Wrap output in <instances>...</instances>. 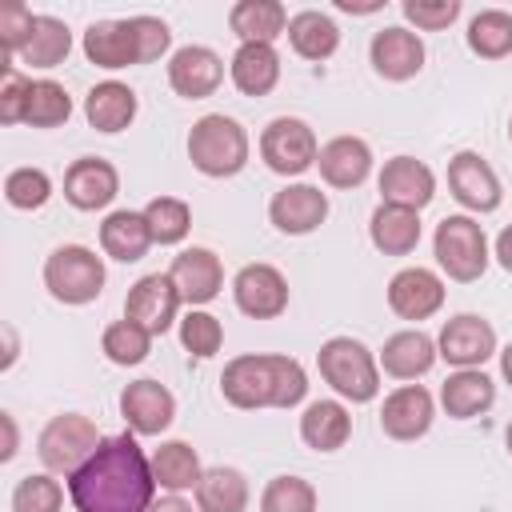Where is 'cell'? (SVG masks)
Returning <instances> with one entry per match:
<instances>
[{"instance_id": "cell-15", "label": "cell", "mask_w": 512, "mask_h": 512, "mask_svg": "<svg viewBox=\"0 0 512 512\" xmlns=\"http://www.w3.org/2000/svg\"><path fill=\"white\" fill-rule=\"evenodd\" d=\"M120 196V172L116 164L100 156H80L64 172V200L76 212H100Z\"/></svg>"}, {"instance_id": "cell-18", "label": "cell", "mask_w": 512, "mask_h": 512, "mask_svg": "<svg viewBox=\"0 0 512 512\" xmlns=\"http://www.w3.org/2000/svg\"><path fill=\"white\" fill-rule=\"evenodd\" d=\"M168 84L184 100H208L224 84V60L204 44H184L168 56Z\"/></svg>"}, {"instance_id": "cell-38", "label": "cell", "mask_w": 512, "mask_h": 512, "mask_svg": "<svg viewBox=\"0 0 512 512\" xmlns=\"http://www.w3.org/2000/svg\"><path fill=\"white\" fill-rule=\"evenodd\" d=\"M72 116V96L64 84L56 80H32V92H28V108H24V124L28 128H60L68 124Z\"/></svg>"}, {"instance_id": "cell-43", "label": "cell", "mask_w": 512, "mask_h": 512, "mask_svg": "<svg viewBox=\"0 0 512 512\" xmlns=\"http://www.w3.org/2000/svg\"><path fill=\"white\" fill-rule=\"evenodd\" d=\"M260 512H316V488L304 476H272L260 492Z\"/></svg>"}, {"instance_id": "cell-20", "label": "cell", "mask_w": 512, "mask_h": 512, "mask_svg": "<svg viewBox=\"0 0 512 512\" xmlns=\"http://www.w3.org/2000/svg\"><path fill=\"white\" fill-rule=\"evenodd\" d=\"M120 416L136 436H160L176 420V396L160 380H132L120 392Z\"/></svg>"}, {"instance_id": "cell-52", "label": "cell", "mask_w": 512, "mask_h": 512, "mask_svg": "<svg viewBox=\"0 0 512 512\" xmlns=\"http://www.w3.org/2000/svg\"><path fill=\"white\" fill-rule=\"evenodd\" d=\"M4 340H8V352H4V368H12V364H16V336H12V328H4Z\"/></svg>"}, {"instance_id": "cell-1", "label": "cell", "mask_w": 512, "mask_h": 512, "mask_svg": "<svg viewBox=\"0 0 512 512\" xmlns=\"http://www.w3.org/2000/svg\"><path fill=\"white\" fill-rule=\"evenodd\" d=\"M68 496L76 512H148L156 500V476L136 432L104 436L92 460L68 476Z\"/></svg>"}, {"instance_id": "cell-34", "label": "cell", "mask_w": 512, "mask_h": 512, "mask_svg": "<svg viewBox=\"0 0 512 512\" xmlns=\"http://www.w3.org/2000/svg\"><path fill=\"white\" fill-rule=\"evenodd\" d=\"M152 476H156V488L180 496V492H196L204 468H200V456L188 440H164L152 452Z\"/></svg>"}, {"instance_id": "cell-27", "label": "cell", "mask_w": 512, "mask_h": 512, "mask_svg": "<svg viewBox=\"0 0 512 512\" xmlns=\"http://www.w3.org/2000/svg\"><path fill=\"white\" fill-rule=\"evenodd\" d=\"M440 404L452 420H472L496 404V384L484 368H456L440 384Z\"/></svg>"}, {"instance_id": "cell-54", "label": "cell", "mask_w": 512, "mask_h": 512, "mask_svg": "<svg viewBox=\"0 0 512 512\" xmlns=\"http://www.w3.org/2000/svg\"><path fill=\"white\" fill-rule=\"evenodd\" d=\"M508 140H512V120H508Z\"/></svg>"}, {"instance_id": "cell-21", "label": "cell", "mask_w": 512, "mask_h": 512, "mask_svg": "<svg viewBox=\"0 0 512 512\" xmlns=\"http://www.w3.org/2000/svg\"><path fill=\"white\" fill-rule=\"evenodd\" d=\"M376 184H380V196H384L380 204H400V208H412V212L428 208L432 196H436V172L416 156L384 160Z\"/></svg>"}, {"instance_id": "cell-47", "label": "cell", "mask_w": 512, "mask_h": 512, "mask_svg": "<svg viewBox=\"0 0 512 512\" xmlns=\"http://www.w3.org/2000/svg\"><path fill=\"white\" fill-rule=\"evenodd\" d=\"M136 28H140V44H144V64L160 60L172 48V28L160 16H136Z\"/></svg>"}, {"instance_id": "cell-14", "label": "cell", "mask_w": 512, "mask_h": 512, "mask_svg": "<svg viewBox=\"0 0 512 512\" xmlns=\"http://www.w3.org/2000/svg\"><path fill=\"white\" fill-rule=\"evenodd\" d=\"M432 420H436V400L424 384H400L380 404V432L400 444L428 436Z\"/></svg>"}, {"instance_id": "cell-30", "label": "cell", "mask_w": 512, "mask_h": 512, "mask_svg": "<svg viewBox=\"0 0 512 512\" xmlns=\"http://www.w3.org/2000/svg\"><path fill=\"white\" fill-rule=\"evenodd\" d=\"M352 436V412L340 400H312L300 416V440L312 452H340Z\"/></svg>"}, {"instance_id": "cell-45", "label": "cell", "mask_w": 512, "mask_h": 512, "mask_svg": "<svg viewBox=\"0 0 512 512\" xmlns=\"http://www.w3.org/2000/svg\"><path fill=\"white\" fill-rule=\"evenodd\" d=\"M28 92H32V76L20 72L16 64H4V76H0V124H24Z\"/></svg>"}, {"instance_id": "cell-24", "label": "cell", "mask_w": 512, "mask_h": 512, "mask_svg": "<svg viewBox=\"0 0 512 512\" xmlns=\"http://www.w3.org/2000/svg\"><path fill=\"white\" fill-rule=\"evenodd\" d=\"M380 368L392 376V380H420L424 372H432V364L440 360L436 352V340L420 328H400L384 340L380 348Z\"/></svg>"}, {"instance_id": "cell-9", "label": "cell", "mask_w": 512, "mask_h": 512, "mask_svg": "<svg viewBox=\"0 0 512 512\" xmlns=\"http://www.w3.org/2000/svg\"><path fill=\"white\" fill-rule=\"evenodd\" d=\"M232 300L252 320H276L288 312V280L276 264H264V260L244 264L232 276Z\"/></svg>"}, {"instance_id": "cell-51", "label": "cell", "mask_w": 512, "mask_h": 512, "mask_svg": "<svg viewBox=\"0 0 512 512\" xmlns=\"http://www.w3.org/2000/svg\"><path fill=\"white\" fill-rule=\"evenodd\" d=\"M496 356H500V376H504V380L512 384V344H504V348H500Z\"/></svg>"}, {"instance_id": "cell-42", "label": "cell", "mask_w": 512, "mask_h": 512, "mask_svg": "<svg viewBox=\"0 0 512 512\" xmlns=\"http://www.w3.org/2000/svg\"><path fill=\"white\" fill-rule=\"evenodd\" d=\"M64 488L52 472H28L12 488V512H60Z\"/></svg>"}, {"instance_id": "cell-25", "label": "cell", "mask_w": 512, "mask_h": 512, "mask_svg": "<svg viewBox=\"0 0 512 512\" xmlns=\"http://www.w3.org/2000/svg\"><path fill=\"white\" fill-rule=\"evenodd\" d=\"M288 8L280 0H236L228 8V28L240 44H276L288 32Z\"/></svg>"}, {"instance_id": "cell-6", "label": "cell", "mask_w": 512, "mask_h": 512, "mask_svg": "<svg viewBox=\"0 0 512 512\" xmlns=\"http://www.w3.org/2000/svg\"><path fill=\"white\" fill-rule=\"evenodd\" d=\"M104 280H108L104 260L84 244H60L44 260V288L60 304H72V308L92 304L104 292Z\"/></svg>"}, {"instance_id": "cell-4", "label": "cell", "mask_w": 512, "mask_h": 512, "mask_svg": "<svg viewBox=\"0 0 512 512\" xmlns=\"http://www.w3.org/2000/svg\"><path fill=\"white\" fill-rule=\"evenodd\" d=\"M316 368L324 384L348 404H368L380 396V360L356 336H328L316 352Z\"/></svg>"}, {"instance_id": "cell-44", "label": "cell", "mask_w": 512, "mask_h": 512, "mask_svg": "<svg viewBox=\"0 0 512 512\" xmlns=\"http://www.w3.org/2000/svg\"><path fill=\"white\" fill-rule=\"evenodd\" d=\"M400 12L420 32H444L448 24H456V16L464 12V4L460 0H404Z\"/></svg>"}, {"instance_id": "cell-33", "label": "cell", "mask_w": 512, "mask_h": 512, "mask_svg": "<svg viewBox=\"0 0 512 512\" xmlns=\"http://www.w3.org/2000/svg\"><path fill=\"white\" fill-rule=\"evenodd\" d=\"M248 500H252V488L240 468H228V464L204 468V476L196 484L200 512H248Z\"/></svg>"}, {"instance_id": "cell-35", "label": "cell", "mask_w": 512, "mask_h": 512, "mask_svg": "<svg viewBox=\"0 0 512 512\" xmlns=\"http://www.w3.org/2000/svg\"><path fill=\"white\" fill-rule=\"evenodd\" d=\"M68 52H72V32H68V24L56 20V16H36V28H32L24 52H20V64L48 72V68L64 64Z\"/></svg>"}, {"instance_id": "cell-22", "label": "cell", "mask_w": 512, "mask_h": 512, "mask_svg": "<svg viewBox=\"0 0 512 512\" xmlns=\"http://www.w3.org/2000/svg\"><path fill=\"white\" fill-rule=\"evenodd\" d=\"M368 60H372L376 76H384L392 84H404L424 68V40L412 28H400V24L380 28L368 44Z\"/></svg>"}, {"instance_id": "cell-53", "label": "cell", "mask_w": 512, "mask_h": 512, "mask_svg": "<svg viewBox=\"0 0 512 512\" xmlns=\"http://www.w3.org/2000/svg\"><path fill=\"white\" fill-rule=\"evenodd\" d=\"M504 444H508V452H512V420H508V428H504Z\"/></svg>"}, {"instance_id": "cell-19", "label": "cell", "mask_w": 512, "mask_h": 512, "mask_svg": "<svg viewBox=\"0 0 512 512\" xmlns=\"http://www.w3.org/2000/svg\"><path fill=\"white\" fill-rule=\"evenodd\" d=\"M388 308L400 316V320H428L444 308V280L432 272V268H400L392 280H388Z\"/></svg>"}, {"instance_id": "cell-11", "label": "cell", "mask_w": 512, "mask_h": 512, "mask_svg": "<svg viewBox=\"0 0 512 512\" xmlns=\"http://www.w3.org/2000/svg\"><path fill=\"white\" fill-rule=\"evenodd\" d=\"M436 352L452 368H484V360H492L500 352L496 328L476 312H460V316L444 320V328L436 336Z\"/></svg>"}, {"instance_id": "cell-10", "label": "cell", "mask_w": 512, "mask_h": 512, "mask_svg": "<svg viewBox=\"0 0 512 512\" xmlns=\"http://www.w3.org/2000/svg\"><path fill=\"white\" fill-rule=\"evenodd\" d=\"M180 304H184V300H180L172 276H168V272H148V276H140V280L128 288V296H124V320L140 324V328L152 332V336H164V332L176 324Z\"/></svg>"}, {"instance_id": "cell-46", "label": "cell", "mask_w": 512, "mask_h": 512, "mask_svg": "<svg viewBox=\"0 0 512 512\" xmlns=\"http://www.w3.org/2000/svg\"><path fill=\"white\" fill-rule=\"evenodd\" d=\"M32 28H36V16H32L28 4H8V8L0 12V44H4V56H8L4 64H12V56L24 52Z\"/></svg>"}, {"instance_id": "cell-48", "label": "cell", "mask_w": 512, "mask_h": 512, "mask_svg": "<svg viewBox=\"0 0 512 512\" xmlns=\"http://www.w3.org/2000/svg\"><path fill=\"white\" fill-rule=\"evenodd\" d=\"M492 256L500 260V268H504V272H512V224H504V228H500V236H496V248H492Z\"/></svg>"}, {"instance_id": "cell-12", "label": "cell", "mask_w": 512, "mask_h": 512, "mask_svg": "<svg viewBox=\"0 0 512 512\" xmlns=\"http://www.w3.org/2000/svg\"><path fill=\"white\" fill-rule=\"evenodd\" d=\"M84 56L104 68V72H120L132 64H144V44H140V28L136 16L128 20H96L84 28Z\"/></svg>"}, {"instance_id": "cell-3", "label": "cell", "mask_w": 512, "mask_h": 512, "mask_svg": "<svg viewBox=\"0 0 512 512\" xmlns=\"http://www.w3.org/2000/svg\"><path fill=\"white\" fill-rule=\"evenodd\" d=\"M248 152H252V140H248V132H244V124L236 116L208 112L188 132V160H192V168L200 176L228 180V176L244 172Z\"/></svg>"}, {"instance_id": "cell-5", "label": "cell", "mask_w": 512, "mask_h": 512, "mask_svg": "<svg viewBox=\"0 0 512 512\" xmlns=\"http://www.w3.org/2000/svg\"><path fill=\"white\" fill-rule=\"evenodd\" d=\"M432 256L440 264V272L456 284H472L488 272V236H484V224L472 220V216H444L432 232Z\"/></svg>"}, {"instance_id": "cell-40", "label": "cell", "mask_w": 512, "mask_h": 512, "mask_svg": "<svg viewBox=\"0 0 512 512\" xmlns=\"http://www.w3.org/2000/svg\"><path fill=\"white\" fill-rule=\"evenodd\" d=\"M180 344H184L188 356L212 360L220 352V344H224V324L204 308H188L180 316Z\"/></svg>"}, {"instance_id": "cell-29", "label": "cell", "mask_w": 512, "mask_h": 512, "mask_svg": "<svg viewBox=\"0 0 512 512\" xmlns=\"http://www.w3.org/2000/svg\"><path fill=\"white\" fill-rule=\"evenodd\" d=\"M100 248H104V256H112L120 264L144 260V252L152 248V232H148L144 212H132V208L108 212L100 224Z\"/></svg>"}, {"instance_id": "cell-39", "label": "cell", "mask_w": 512, "mask_h": 512, "mask_svg": "<svg viewBox=\"0 0 512 512\" xmlns=\"http://www.w3.org/2000/svg\"><path fill=\"white\" fill-rule=\"evenodd\" d=\"M100 352L120 364V368H132V364H144L148 352H152V332H144L140 324L132 320H112L100 336Z\"/></svg>"}, {"instance_id": "cell-7", "label": "cell", "mask_w": 512, "mask_h": 512, "mask_svg": "<svg viewBox=\"0 0 512 512\" xmlns=\"http://www.w3.org/2000/svg\"><path fill=\"white\" fill-rule=\"evenodd\" d=\"M100 428L84 416V412H60L52 416L40 436H36V456L52 476H72L76 468H84L92 460V452L100 448Z\"/></svg>"}, {"instance_id": "cell-36", "label": "cell", "mask_w": 512, "mask_h": 512, "mask_svg": "<svg viewBox=\"0 0 512 512\" xmlns=\"http://www.w3.org/2000/svg\"><path fill=\"white\" fill-rule=\"evenodd\" d=\"M468 48L480 60H504L512 56V12L504 8H484L468 20Z\"/></svg>"}, {"instance_id": "cell-23", "label": "cell", "mask_w": 512, "mask_h": 512, "mask_svg": "<svg viewBox=\"0 0 512 512\" xmlns=\"http://www.w3.org/2000/svg\"><path fill=\"white\" fill-rule=\"evenodd\" d=\"M316 168L328 188H360L372 176V148L360 136H332L320 144Z\"/></svg>"}, {"instance_id": "cell-17", "label": "cell", "mask_w": 512, "mask_h": 512, "mask_svg": "<svg viewBox=\"0 0 512 512\" xmlns=\"http://www.w3.org/2000/svg\"><path fill=\"white\" fill-rule=\"evenodd\" d=\"M168 276H172V284H176L180 300H184V304H192V308H200V304L216 300V296H220V288H224V264H220V256H216L212 248H200V244L180 248V252L172 256Z\"/></svg>"}, {"instance_id": "cell-37", "label": "cell", "mask_w": 512, "mask_h": 512, "mask_svg": "<svg viewBox=\"0 0 512 512\" xmlns=\"http://www.w3.org/2000/svg\"><path fill=\"white\" fill-rule=\"evenodd\" d=\"M140 212H144V220H148L152 244L172 248V244H180V240L192 232V208H188V200H180V196H152Z\"/></svg>"}, {"instance_id": "cell-16", "label": "cell", "mask_w": 512, "mask_h": 512, "mask_svg": "<svg viewBox=\"0 0 512 512\" xmlns=\"http://www.w3.org/2000/svg\"><path fill=\"white\" fill-rule=\"evenodd\" d=\"M268 220L284 236H308L328 220V192L316 184H284L268 200Z\"/></svg>"}, {"instance_id": "cell-50", "label": "cell", "mask_w": 512, "mask_h": 512, "mask_svg": "<svg viewBox=\"0 0 512 512\" xmlns=\"http://www.w3.org/2000/svg\"><path fill=\"white\" fill-rule=\"evenodd\" d=\"M0 420H4V432H8L0 460H12V456H16V420H12V412H0Z\"/></svg>"}, {"instance_id": "cell-26", "label": "cell", "mask_w": 512, "mask_h": 512, "mask_svg": "<svg viewBox=\"0 0 512 512\" xmlns=\"http://www.w3.org/2000/svg\"><path fill=\"white\" fill-rule=\"evenodd\" d=\"M136 112H140V100H136V92L124 84V80H100V84H92L88 88V96H84V116H88V124L96 128V132H124L132 120H136Z\"/></svg>"}, {"instance_id": "cell-13", "label": "cell", "mask_w": 512, "mask_h": 512, "mask_svg": "<svg viewBox=\"0 0 512 512\" xmlns=\"http://www.w3.org/2000/svg\"><path fill=\"white\" fill-rule=\"evenodd\" d=\"M448 192L456 196L460 208L468 212H496L500 200H504V188H500V176L492 172V164L480 156V152H456L448 160Z\"/></svg>"}, {"instance_id": "cell-28", "label": "cell", "mask_w": 512, "mask_h": 512, "mask_svg": "<svg viewBox=\"0 0 512 512\" xmlns=\"http://www.w3.org/2000/svg\"><path fill=\"white\" fill-rule=\"evenodd\" d=\"M228 76L244 96H268L280 84V52L272 44H240L228 60Z\"/></svg>"}, {"instance_id": "cell-2", "label": "cell", "mask_w": 512, "mask_h": 512, "mask_svg": "<svg viewBox=\"0 0 512 512\" xmlns=\"http://www.w3.org/2000/svg\"><path fill=\"white\" fill-rule=\"evenodd\" d=\"M220 392L232 408H296L308 396V372L284 352H244L220 372Z\"/></svg>"}, {"instance_id": "cell-32", "label": "cell", "mask_w": 512, "mask_h": 512, "mask_svg": "<svg viewBox=\"0 0 512 512\" xmlns=\"http://www.w3.org/2000/svg\"><path fill=\"white\" fill-rule=\"evenodd\" d=\"M288 44H292V52L300 56V60H312V64H324L336 48H340V28H336V20L328 16V12H320V8H304V12H296L292 20H288Z\"/></svg>"}, {"instance_id": "cell-41", "label": "cell", "mask_w": 512, "mask_h": 512, "mask_svg": "<svg viewBox=\"0 0 512 512\" xmlns=\"http://www.w3.org/2000/svg\"><path fill=\"white\" fill-rule=\"evenodd\" d=\"M4 200L12 208H20V212H36V208H44L52 200V176L44 168H32V164L28 168H12L4 176Z\"/></svg>"}, {"instance_id": "cell-49", "label": "cell", "mask_w": 512, "mask_h": 512, "mask_svg": "<svg viewBox=\"0 0 512 512\" xmlns=\"http://www.w3.org/2000/svg\"><path fill=\"white\" fill-rule=\"evenodd\" d=\"M148 512H200V508H192L184 496H176V492H168V496H160V500H152V508Z\"/></svg>"}, {"instance_id": "cell-31", "label": "cell", "mask_w": 512, "mask_h": 512, "mask_svg": "<svg viewBox=\"0 0 512 512\" xmlns=\"http://www.w3.org/2000/svg\"><path fill=\"white\" fill-rule=\"evenodd\" d=\"M368 240L384 256H408L420 244V212L400 204H380L368 220Z\"/></svg>"}, {"instance_id": "cell-8", "label": "cell", "mask_w": 512, "mask_h": 512, "mask_svg": "<svg viewBox=\"0 0 512 512\" xmlns=\"http://www.w3.org/2000/svg\"><path fill=\"white\" fill-rule=\"evenodd\" d=\"M320 144L308 120L300 116H276L264 124L260 132V160L276 172V176H300L316 164Z\"/></svg>"}]
</instances>
